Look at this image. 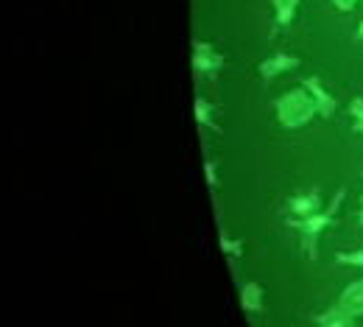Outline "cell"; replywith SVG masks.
I'll return each instance as SVG.
<instances>
[{
  "label": "cell",
  "instance_id": "6",
  "mask_svg": "<svg viewBox=\"0 0 363 327\" xmlns=\"http://www.w3.org/2000/svg\"><path fill=\"white\" fill-rule=\"evenodd\" d=\"M299 65H302L299 56L279 50V53H272L269 59H263V62L257 65V73H260L263 82H272V79L282 76V73H288V70H294V67H299Z\"/></svg>",
  "mask_w": 363,
  "mask_h": 327
},
{
  "label": "cell",
  "instance_id": "5",
  "mask_svg": "<svg viewBox=\"0 0 363 327\" xmlns=\"http://www.w3.org/2000/svg\"><path fill=\"white\" fill-rule=\"evenodd\" d=\"M302 87L311 93V98L316 101V109H318V118H333L338 112V101L330 95V90L324 87V82L318 76H308L302 79Z\"/></svg>",
  "mask_w": 363,
  "mask_h": 327
},
{
  "label": "cell",
  "instance_id": "16",
  "mask_svg": "<svg viewBox=\"0 0 363 327\" xmlns=\"http://www.w3.org/2000/svg\"><path fill=\"white\" fill-rule=\"evenodd\" d=\"M327 3L338 11H355V6H358V0H327Z\"/></svg>",
  "mask_w": 363,
  "mask_h": 327
},
{
  "label": "cell",
  "instance_id": "12",
  "mask_svg": "<svg viewBox=\"0 0 363 327\" xmlns=\"http://www.w3.org/2000/svg\"><path fill=\"white\" fill-rule=\"evenodd\" d=\"M335 263L338 266H350V269H363V243L350 249V252H335Z\"/></svg>",
  "mask_w": 363,
  "mask_h": 327
},
{
  "label": "cell",
  "instance_id": "3",
  "mask_svg": "<svg viewBox=\"0 0 363 327\" xmlns=\"http://www.w3.org/2000/svg\"><path fill=\"white\" fill-rule=\"evenodd\" d=\"M224 65H227L224 53H218V50L213 48V43H207V40H193V70H196L199 76H213V73H218Z\"/></svg>",
  "mask_w": 363,
  "mask_h": 327
},
{
  "label": "cell",
  "instance_id": "7",
  "mask_svg": "<svg viewBox=\"0 0 363 327\" xmlns=\"http://www.w3.org/2000/svg\"><path fill=\"white\" fill-rule=\"evenodd\" d=\"M263 305H266V291H263V285L255 280L243 282V285H240V308H243L249 316H255V314L263 311Z\"/></svg>",
  "mask_w": 363,
  "mask_h": 327
},
{
  "label": "cell",
  "instance_id": "11",
  "mask_svg": "<svg viewBox=\"0 0 363 327\" xmlns=\"http://www.w3.org/2000/svg\"><path fill=\"white\" fill-rule=\"evenodd\" d=\"M193 112H196V123H199L201 129H213V132H218V135H221V123L213 118L216 106H213L207 98H196V104H193Z\"/></svg>",
  "mask_w": 363,
  "mask_h": 327
},
{
  "label": "cell",
  "instance_id": "2",
  "mask_svg": "<svg viewBox=\"0 0 363 327\" xmlns=\"http://www.w3.org/2000/svg\"><path fill=\"white\" fill-rule=\"evenodd\" d=\"M344 199H347V190H344V187H338V190H335V196L330 199V207L318 210V213L308 216V218H302V221H288V224L299 233L302 252L308 255V260H316L318 257V240H321V233L333 224V218H335V213L341 210Z\"/></svg>",
  "mask_w": 363,
  "mask_h": 327
},
{
  "label": "cell",
  "instance_id": "14",
  "mask_svg": "<svg viewBox=\"0 0 363 327\" xmlns=\"http://www.w3.org/2000/svg\"><path fill=\"white\" fill-rule=\"evenodd\" d=\"M350 118H352V132L363 138V95L350 101Z\"/></svg>",
  "mask_w": 363,
  "mask_h": 327
},
{
  "label": "cell",
  "instance_id": "17",
  "mask_svg": "<svg viewBox=\"0 0 363 327\" xmlns=\"http://www.w3.org/2000/svg\"><path fill=\"white\" fill-rule=\"evenodd\" d=\"M355 40H361L363 43V20L358 23V31H355Z\"/></svg>",
  "mask_w": 363,
  "mask_h": 327
},
{
  "label": "cell",
  "instance_id": "18",
  "mask_svg": "<svg viewBox=\"0 0 363 327\" xmlns=\"http://www.w3.org/2000/svg\"><path fill=\"white\" fill-rule=\"evenodd\" d=\"M358 224L363 227V196H361V207H358Z\"/></svg>",
  "mask_w": 363,
  "mask_h": 327
},
{
  "label": "cell",
  "instance_id": "1",
  "mask_svg": "<svg viewBox=\"0 0 363 327\" xmlns=\"http://www.w3.org/2000/svg\"><path fill=\"white\" fill-rule=\"evenodd\" d=\"M274 112H277V123L282 129H302L308 126L313 118H318L316 101L305 87H294L285 90L282 95L274 98Z\"/></svg>",
  "mask_w": 363,
  "mask_h": 327
},
{
  "label": "cell",
  "instance_id": "15",
  "mask_svg": "<svg viewBox=\"0 0 363 327\" xmlns=\"http://www.w3.org/2000/svg\"><path fill=\"white\" fill-rule=\"evenodd\" d=\"M204 177H207L210 190L218 187V168H216V160H204Z\"/></svg>",
  "mask_w": 363,
  "mask_h": 327
},
{
  "label": "cell",
  "instance_id": "4",
  "mask_svg": "<svg viewBox=\"0 0 363 327\" xmlns=\"http://www.w3.org/2000/svg\"><path fill=\"white\" fill-rule=\"evenodd\" d=\"M318 210H324V196H321L318 187L294 193V196L288 199V221H302V218L313 216Z\"/></svg>",
  "mask_w": 363,
  "mask_h": 327
},
{
  "label": "cell",
  "instance_id": "10",
  "mask_svg": "<svg viewBox=\"0 0 363 327\" xmlns=\"http://www.w3.org/2000/svg\"><path fill=\"white\" fill-rule=\"evenodd\" d=\"M338 305H341V308H347L352 316H363V280L350 282V285L341 291Z\"/></svg>",
  "mask_w": 363,
  "mask_h": 327
},
{
  "label": "cell",
  "instance_id": "8",
  "mask_svg": "<svg viewBox=\"0 0 363 327\" xmlns=\"http://www.w3.org/2000/svg\"><path fill=\"white\" fill-rule=\"evenodd\" d=\"M274 9V31L272 34H279L285 28H291L296 11H299V0H272Z\"/></svg>",
  "mask_w": 363,
  "mask_h": 327
},
{
  "label": "cell",
  "instance_id": "13",
  "mask_svg": "<svg viewBox=\"0 0 363 327\" xmlns=\"http://www.w3.org/2000/svg\"><path fill=\"white\" fill-rule=\"evenodd\" d=\"M218 243H221V252L227 257H243V240L240 238H229L227 233L218 235Z\"/></svg>",
  "mask_w": 363,
  "mask_h": 327
},
{
  "label": "cell",
  "instance_id": "9",
  "mask_svg": "<svg viewBox=\"0 0 363 327\" xmlns=\"http://www.w3.org/2000/svg\"><path fill=\"white\" fill-rule=\"evenodd\" d=\"M313 322H316V327H355V316H352L347 308L333 305V308L316 314Z\"/></svg>",
  "mask_w": 363,
  "mask_h": 327
}]
</instances>
